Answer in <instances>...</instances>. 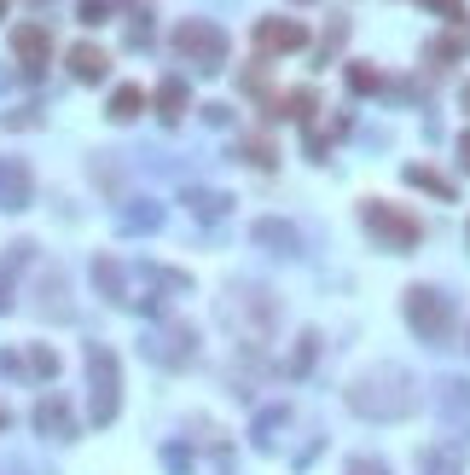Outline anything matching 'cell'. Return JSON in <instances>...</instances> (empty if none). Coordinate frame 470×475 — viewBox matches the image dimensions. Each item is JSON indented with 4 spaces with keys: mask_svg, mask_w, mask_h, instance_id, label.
I'll return each instance as SVG.
<instances>
[{
    "mask_svg": "<svg viewBox=\"0 0 470 475\" xmlns=\"http://www.w3.org/2000/svg\"><path fill=\"white\" fill-rule=\"evenodd\" d=\"M349 411L372 423H401L418 411V377L406 366H372L349 383Z\"/></svg>",
    "mask_w": 470,
    "mask_h": 475,
    "instance_id": "obj_1",
    "label": "cell"
},
{
    "mask_svg": "<svg viewBox=\"0 0 470 475\" xmlns=\"http://www.w3.org/2000/svg\"><path fill=\"white\" fill-rule=\"evenodd\" d=\"M401 313H406V325L418 330V342L424 348H447L453 337V296L447 290H435V284H413V290L401 296Z\"/></svg>",
    "mask_w": 470,
    "mask_h": 475,
    "instance_id": "obj_2",
    "label": "cell"
},
{
    "mask_svg": "<svg viewBox=\"0 0 470 475\" xmlns=\"http://www.w3.org/2000/svg\"><path fill=\"white\" fill-rule=\"evenodd\" d=\"M360 227L372 232L378 249H395V256H413V249L424 244V227L406 209H395V203H383V197H360Z\"/></svg>",
    "mask_w": 470,
    "mask_h": 475,
    "instance_id": "obj_3",
    "label": "cell"
},
{
    "mask_svg": "<svg viewBox=\"0 0 470 475\" xmlns=\"http://www.w3.org/2000/svg\"><path fill=\"white\" fill-rule=\"evenodd\" d=\"M221 313H227L232 325H239L244 342H268L273 325H279V302H273L268 290H256V284H232L227 302H221Z\"/></svg>",
    "mask_w": 470,
    "mask_h": 475,
    "instance_id": "obj_4",
    "label": "cell"
},
{
    "mask_svg": "<svg viewBox=\"0 0 470 475\" xmlns=\"http://www.w3.org/2000/svg\"><path fill=\"white\" fill-rule=\"evenodd\" d=\"M87 383H93V406H87V418L93 423H111L117 418V406H122V366H117V354L105 342H87Z\"/></svg>",
    "mask_w": 470,
    "mask_h": 475,
    "instance_id": "obj_5",
    "label": "cell"
},
{
    "mask_svg": "<svg viewBox=\"0 0 470 475\" xmlns=\"http://www.w3.org/2000/svg\"><path fill=\"white\" fill-rule=\"evenodd\" d=\"M169 46H175L186 65H198V70H221V65H227V29L209 24V18H186V24H175Z\"/></svg>",
    "mask_w": 470,
    "mask_h": 475,
    "instance_id": "obj_6",
    "label": "cell"
},
{
    "mask_svg": "<svg viewBox=\"0 0 470 475\" xmlns=\"http://www.w3.org/2000/svg\"><path fill=\"white\" fill-rule=\"evenodd\" d=\"M146 359L151 366H169V371H180V366H192L198 359V330L192 325H157L146 330Z\"/></svg>",
    "mask_w": 470,
    "mask_h": 475,
    "instance_id": "obj_7",
    "label": "cell"
},
{
    "mask_svg": "<svg viewBox=\"0 0 470 475\" xmlns=\"http://www.w3.org/2000/svg\"><path fill=\"white\" fill-rule=\"evenodd\" d=\"M435 406H442V430L453 440H470V377H442L435 383Z\"/></svg>",
    "mask_w": 470,
    "mask_h": 475,
    "instance_id": "obj_8",
    "label": "cell"
},
{
    "mask_svg": "<svg viewBox=\"0 0 470 475\" xmlns=\"http://www.w3.org/2000/svg\"><path fill=\"white\" fill-rule=\"evenodd\" d=\"M256 53L261 58H273V53H296V46H308V24H296V18H256Z\"/></svg>",
    "mask_w": 470,
    "mask_h": 475,
    "instance_id": "obj_9",
    "label": "cell"
},
{
    "mask_svg": "<svg viewBox=\"0 0 470 475\" xmlns=\"http://www.w3.org/2000/svg\"><path fill=\"white\" fill-rule=\"evenodd\" d=\"M12 58L36 76L46 58H53V29H46V24H18V29H12Z\"/></svg>",
    "mask_w": 470,
    "mask_h": 475,
    "instance_id": "obj_10",
    "label": "cell"
},
{
    "mask_svg": "<svg viewBox=\"0 0 470 475\" xmlns=\"http://www.w3.org/2000/svg\"><path fill=\"white\" fill-rule=\"evenodd\" d=\"M29 197H36L29 163H18V157H0V209L18 215V209H29Z\"/></svg>",
    "mask_w": 470,
    "mask_h": 475,
    "instance_id": "obj_11",
    "label": "cell"
},
{
    "mask_svg": "<svg viewBox=\"0 0 470 475\" xmlns=\"http://www.w3.org/2000/svg\"><path fill=\"white\" fill-rule=\"evenodd\" d=\"M250 238H256L268 256H279V261H291L296 249H302V232H296L291 220H279V215H261L256 227H250Z\"/></svg>",
    "mask_w": 470,
    "mask_h": 475,
    "instance_id": "obj_12",
    "label": "cell"
},
{
    "mask_svg": "<svg viewBox=\"0 0 470 475\" xmlns=\"http://www.w3.org/2000/svg\"><path fill=\"white\" fill-rule=\"evenodd\" d=\"M163 227V203H151V197H128L117 209V232L122 238H146V232H157Z\"/></svg>",
    "mask_w": 470,
    "mask_h": 475,
    "instance_id": "obj_13",
    "label": "cell"
},
{
    "mask_svg": "<svg viewBox=\"0 0 470 475\" xmlns=\"http://www.w3.org/2000/svg\"><path fill=\"white\" fill-rule=\"evenodd\" d=\"M36 430H41L46 440H70V435H76V411H70L65 394H46V400L36 406Z\"/></svg>",
    "mask_w": 470,
    "mask_h": 475,
    "instance_id": "obj_14",
    "label": "cell"
},
{
    "mask_svg": "<svg viewBox=\"0 0 470 475\" xmlns=\"http://www.w3.org/2000/svg\"><path fill=\"white\" fill-rule=\"evenodd\" d=\"M36 313H41V319H70V302H65V273H58V267H46L41 284H36Z\"/></svg>",
    "mask_w": 470,
    "mask_h": 475,
    "instance_id": "obj_15",
    "label": "cell"
},
{
    "mask_svg": "<svg viewBox=\"0 0 470 475\" xmlns=\"http://www.w3.org/2000/svg\"><path fill=\"white\" fill-rule=\"evenodd\" d=\"M105 70H111V53H105V46H93V41L70 46V76L76 82H105Z\"/></svg>",
    "mask_w": 470,
    "mask_h": 475,
    "instance_id": "obj_16",
    "label": "cell"
},
{
    "mask_svg": "<svg viewBox=\"0 0 470 475\" xmlns=\"http://www.w3.org/2000/svg\"><path fill=\"white\" fill-rule=\"evenodd\" d=\"M93 290L105 302H128V273H122L117 256H93Z\"/></svg>",
    "mask_w": 470,
    "mask_h": 475,
    "instance_id": "obj_17",
    "label": "cell"
},
{
    "mask_svg": "<svg viewBox=\"0 0 470 475\" xmlns=\"http://www.w3.org/2000/svg\"><path fill=\"white\" fill-rule=\"evenodd\" d=\"M401 180H406V186H418V192H430V197H442V203H459V186H453L447 174L424 168V163H406V168H401Z\"/></svg>",
    "mask_w": 470,
    "mask_h": 475,
    "instance_id": "obj_18",
    "label": "cell"
},
{
    "mask_svg": "<svg viewBox=\"0 0 470 475\" xmlns=\"http://www.w3.org/2000/svg\"><path fill=\"white\" fill-rule=\"evenodd\" d=\"M180 203H186L198 220H227V209H232V197H227V192H209V186H186Z\"/></svg>",
    "mask_w": 470,
    "mask_h": 475,
    "instance_id": "obj_19",
    "label": "cell"
},
{
    "mask_svg": "<svg viewBox=\"0 0 470 475\" xmlns=\"http://www.w3.org/2000/svg\"><path fill=\"white\" fill-rule=\"evenodd\" d=\"M186 105H192L186 82H180V76H163V82H157V116H163V122H180Z\"/></svg>",
    "mask_w": 470,
    "mask_h": 475,
    "instance_id": "obj_20",
    "label": "cell"
},
{
    "mask_svg": "<svg viewBox=\"0 0 470 475\" xmlns=\"http://www.w3.org/2000/svg\"><path fill=\"white\" fill-rule=\"evenodd\" d=\"M29 249L36 244H12L6 256H0V308H12V284H18V273L29 267Z\"/></svg>",
    "mask_w": 470,
    "mask_h": 475,
    "instance_id": "obj_21",
    "label": "cell"
},
{
    "mask_svg": "<svg viewBox=\"0 0 470 475\" xmlns=\"http://www.w3.org/2000/svg\"><path fill=\"white\" fill-rule=\"evenodd\" d=\"M139 110H146V93H139L134 82H122V87L111 93V105H105V116H111V122H134Z\"/></svg>",
    "mask_w": 470,
    "mask_h": 475,
    "instance_id": "obj_22",
    "label": "cell"
},
{
    "mask_svg": "<svg viewBox=\"0 0 470 475\" xmlns=\"http://www.w3.org/2000/svg\"><path fill=\"white\" fill-rule=\"evenodd\" d=\"M285 423H291V406H268V411H256V430H250V440H256V447H273Z\"/></svg>",
    "mask_w": 470,
    "mask_h": 475,
    "instance_id": "obj_23",
    "label": "cell"
},
{
    "mask_svg": "<svg viewBox=\"0 0 470 475\" xmlns=\"http://www.w3.org/2000/svg\"><path fill=\"white\" fill-rule=\"evenodd\" d=\"M279 116L313 122V116H320V93H313V87H296V93H285V110H279Z\"/></svg>",
    "mask_w": 470,
    "mask_h": 475,
    "instance_id": "obj_24",
    "label": "cell"
},
{
    "mask_svg": "<svg viewBox=\"0 0 470 475\" xmlns=\"http://www.w3.org/2000/svg\"><path fill=\"white\" fill-rule=\"evenodd\" d=\"M239 163H250V168H261V174H268V168L279 163L273 139H239Z\"/></svg>",
    "mask_w": 470,
    "mask_h": 475,
    "instance_id": "obj_25",
    "label": "cell"
},
{
    "mask_svg": "<svg viewBox=\"0 0 470 475\" xmlns=\"http://www.w3.org/2000/svg\"><path fill=\"white\" fill-rule=\"evenodd\" d=\"M24 371H29V377H41V383H46V377H58V354H53V348H29Z\"/></svg>",
    "mask_w": 470,
    "mask_h": 475,
    "instance_id": "obj_26",
    "label": "cell"
},
{
    "mask_svg": "<svg viewBox=\"0 0 470 475\" xmlns=\"http://www.w3.org/2000/svg\"><path fill=\"white\" fill-rule=\"evenodd\" d=\"M459 53H465V41H459V35H435V41L424 46V58H430V65H453Z\"/></svg>",
    "mask_w": 470,
    "mask_h": 475,
    "instance_id": "obj_27",
    "label": "cell"
},
{
    "mask_svg": "<svg viewBox=\"0 0 470 475\" xmlns=\"http://www.w3.org/2000/svg\"><path fill=\"white\" fill-rule=\"evenodd\" d=\"M349 93H383V76L372 65H349Z\"/></svg>",
    "mask_w": 470,
    "mask_h": 475,
    "instance_id": "obj_28",
    "label": "cell"
},
{
    "mask_svg": "<svg viewBox=\"0 0 470 475\" xmlns=\"http://www.w3.org/2000/svg\"><path fill=\"white\" fill-rule=\"evenodd\" d=\"M76 12H82V24H105L111 18V0H76Z\"/></svg>",
    "mask_w": 470,
    "mask_h": 475,
    "instance_id": "obj_29",
    "label": "cell"
},
{
    "mask_svg": "<svg viewBox=\"0 0 470 475\" xmlns=\"http://www.w3.org/2000/svg\"><path fill=\"white\" fill-rule=\"evenodd\" d=\"M424 475H459V458H447V452H424Z\"/></svg>",
    "mask_w": 470,
    "mask_h": 475,
    "instance_id": "obj_30",
    "label": "cell"
},
{
    "mask_svg": "<svg viewBox=\"0 0 470 475\" xmlns=\"http://www.w3.org/2000/svg\"><path fill=\"white\" fill-rule=\"evenodd\" d=\"M313 354H320V348H313V337H302V342H296V354H291V371H308Z\"/></svg>",
    "mask_w": 470,
    "mask_h": 475,
    "instance_id": "obj_31",
    "label": "cell"
},
{
    "mask_svg": "<svg viewBox=\"0 0 470 475\" xmlns=\"http://www.w3.org/2000/svg\"><path fill=\"white\" fill-rule=\"evenodd\" d=\"M435 18H465V0H424Z\"/></svg>",
    "mask_w": 470,
    "mask_h": 475,
    "instance_id": "obj_32",
    "label": "cell"
},
{
    "mask_svg": "<svg viewBox=\"0 0 470 475\" xmlns=\"http://www.w3.org/2000/svg\"><path fill=\"white\" fill-rule=\"evenodd\" d=\"M349 475H389V464H383V458H354Z\"/></svg>",
    "mask_w": 470,
    "mask_h": 475,
    "instance_id": "obj_33",
    "label": "cell"
},
{
    "mask_svg": "<svg viewBox=\"0 0 470 475\" xmlns=\"http://www.w3.org/2000/svg\"><path fill=\"white\" fill-rule=\"evenodd\" d=\"M203 122H209V128H227L232 110H227V105H203Z\"/></svg>",
    "mask_w": 470,
    "mask_h": 475,
    "instance_id": "obj_34",
    "label": "cell"
},
{
    "mask_svg": "<svg viewBox=\"0 0 470 475\" xmlns=\"http://www.w3.org/2000/svg\"><path fill=\"white\" fill-rule=\"evenodd\" d=\"M163 464L175 470V475H186V447H169V452H163Z\"/></svg>",
    "mask_w": 470,
    "mask_h": 475,
    "instance_id": "obj_35",
    "label": "cell"
},
{
    "mask_svg": "<svg viewBox=\"0 0 470 475\" xmlns=\"http://www.w3.org/2000/svg\"><path fill=\"white\" fill-rule=\"evenodd\" d=\"M0 475H36V470H29L24 458H0Z\"/></svg>",
    "mask_w": 470,
    "mask_h": 475,
    "instance_id": "obj_36",
    "label": "cell"
},
{
    "mask_svg": "<svg viewBox=\"0 0 470 475\" xmlns=\"http://www.w3.org/2000/svg\"><path fill=\"white\" fill-rule=\"evenodd\" d=\"M459 168H470V134H459Z\"/></svg>",
    "mask_w": 470,
    "mask_h": 475,
    "instance_id": "obj_37",
    "label": "cell"
},
{
    "mask_svg": "<svg viewBox=\"0 0 470 475\" xmlns=\"http://www.w3.org/2000/svg\"><path fill=\"white\" fill-rule=\"evenodd\" d=\"M459 105H465V110H470V82H465V87H459Z\"/></svg>",
    "mask_w": 470,
    "mask_h": 475,
    "instance_id": "obj_38",
    "label": "cell"
},
{
    "mask_svg": "<svg viewBox=\"0 0 470 475\" xmlns=\"http://www.w3.org/2000/svg\"><path fill=\"white\" fill-rule=\"evenodd\" d=\"M0 430H6V411H0Z\"/></svg>",
    "mask_w": 470,
    "mask_h": 475,
    "instance_id": "obj_39",
    "label": "cell"
}]
</instances>
